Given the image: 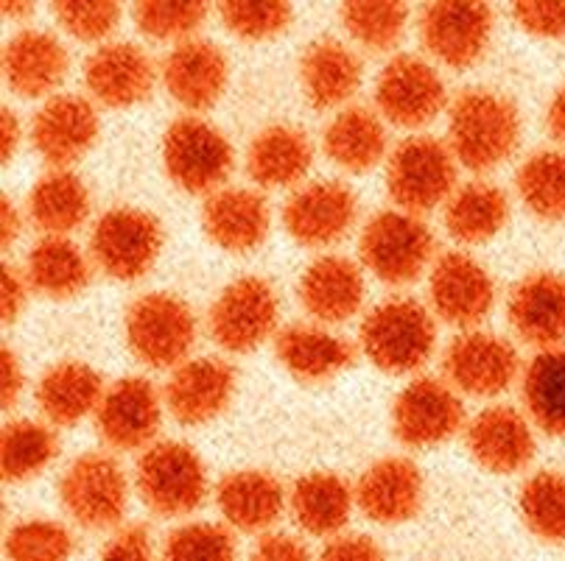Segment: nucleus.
I'll return each instance as SVG.
<instances>
[{"mask_svg": "<svg viewBox=\"0 0 565 561\" xmlns=\"http://www.w3.org/2000/svg\"><path fill=\"white\" fill-rule=\"evenodd\" d=\"M235 369L222 358H188L171 371L163 400L180 424H207L230 406Z\"/></svg>", "mask_w": 565, "mask_h": 561, "instance_id": "18", "label": "nucleus"}, {"mask_svg": "<svg viewBox=\"0 0 565 561\" xmlns=\"http://www.w3.org/2000/svg\"><path fill=\"white\" fill-rule=\"evenodd\" d=\"M428 293L439 319H446L454 327L470 330L493 308L495 282L476 257L448 251L434 263Z\"/></svg>", "mask_w": 565, "mask_h": 561, "instance_id": "15", "label": "nucleus"}, {"mask_svg": "<svg viewBox=\"0 0 565 561\" xmlns=\"http://www.w3.org/2000/svg\"><path fill=\"white\" fill-rule=\"evenodd\" d=\"M521 517L543 542H565V475L535 472L521 489Z\"/></svg>", "mask_w": 565, "mask_h": 561, "instance_id": "41", "label": "nucleus"}, {"mask_svg": "<svg viewBox=\"0 0 565 561\" xmlns=\"http://www.w3.org/2000/svg\"><path fill=\"white\" fill-rule=\"evenodd\" d=\"M521 138V115L501 93L465 90L451 104L448 118V149L457 162L488 171L501 165L515 151Z\"/></svg>", "mask_w": 565, "mask_h": 561, "instance_id": "1", "label": "nucleus"}, {"mask_svg": "<svg viewBox=\"0 0 565 561\" xmlns=\"http://www.w3.org/2000/svg\"><path fill=\"white\" fill-rule=\"evenodd\" d=\"M31 218L49 235H65L76 229L90 213V193L85 182L67 168H54L43 180H36L29 196Z\"/></svg>", "mask_w": 565, "mask_h": 561, "instance_id": "38", "label": "nucleus"}, {"mask_svg": "<svg viewBox=\"0 0 565 561\" xmlns=\"http://www.w3.org/2000/svg\"><path fill=\"white\" fill-rule=\"evenodd\" d=\"M160 561H235V539L216 522H188L169 533Z\"/></svg>", "mask_w": 565, "mask_h": 561, "instance_id": "44", "label": "nucleus"}, {"mask_svg": "<svg viewBox=\"0 0 565 561\" xmlns=\"http://www.w3.org/2000/svg\"><path fill=\"white\" fill-rule=\"evenodd\" d=\"M127 341L146 366L177 369L196 344V316L174 293H143L127 311Z\"/></svg>", "mask_w": 565, "mask_h": 561, "instance_id": "3", "label": "nucleus"}, {"mask_svg": "<svg viewBox=\"0 0 565 561\" xmlns=\"http://www.w3.org/2000/svg\"><path fill=\"white\" fill-rule=\"evenodd\" d=\"M227 56L211 40L177 42L163 62V82L171 98L188 109H211L227 87Z\"/></svg>", "mask_w": 565, "mask_h": 561, "instance_id": "22", "label": "nucleus"}, {"mask_svg": "<svg viewBox=\"0 0 565 561\" xmlns=\"http://www.w3.org/2000/svg\"><path fill=\"white\" fill-rule=\"evenodd\" d=\"M3 73L20 96H45L56 90L67 73V51L51 31L25 29L7 42Z\"/></svg>", "mask_w": 565, "mask_h": 561, "instance_id": "29", "label": "nucleus"}, {"mask_svg": "<svg viewBox=\"0 0 565 561\" xmlns=\"http://www.w3.org/2000/svg\"><path fill=\"white\" fill-rule=\"evenodd\" d=\"M163 249V227L154 215L138 207H115L104 213L90 235L93 260L104 274L120 282L138 280L154 266Z\"/></svg>", "mask_w": 565, "mask_h": 561, "instance_id": "9", "label": "nucleus"}, {"mask_svg": "<svg viewBox=\"0 0 565 561\" xmlns=\"http://www.w3.org/2000/svg\"><path fill=\"white\" fill-rule=\"evenodd\" d=\"M224 522L238 531H269L286 511L289 495L280 481L264 470H235L224 475L216 489Z\"/></svg>", "mask_w": 565, "mask_h": 561, "instance_id": "25", "label": "nucleus"}, {"mask_svg": "<svg viewBox=\"0 0 565 561\" xmlns=\"http://www.w3.org/2000/svg\"><path fill=\"white\" fill-rule=\"evenodd\" d=\"M300 78L306 98L317 109L348 101L361 84V62L344 42L322 36L302 51Z\"/></svg>", "mask_w": 565, "mask_h": 561, "instance_id": "32", "label": "nucleus"}, {"mask_svg": "<svg viewBox=\"0 0 565 561\" xmlns=\"http://www.w3.org/2000/svg\"><path fill=\"white\" fill-rule=\"evenodd\" d=\"M361 260L386 285H406L426 271L434 257V235L415 213L384 209L361 233Z\"/></svg>", "mask_w": 565, "mask_h": 561, "instance_id": "5", "label": "nucleus"}, {"mask_svg": "<svg viewBox=\"0 0 565 561\" xmlns=\"http://www.w3.org/2000/svg\"><path fill=\"white\" fill-rule=\"evenodd\" d=\"M104 391V380L93 366L62 360L43 375L36 386V402L51 424L73 428L98 411Z\"/></svg>", "mask_w": 565, "mask_h": 561, "instance_id": "31", "label": "nucleus"}, {"mask_svg": "<svg viewBox=\"0 0 565 561\" xmlns=\"http://www.w3.org/2000/svg\"><path fill=\"white\" fill-rule=\"evenodd\" d=\"M319 561H386V553L370 537L339 533L322 548Z\"/></svg>", "mask_w": 565, "mask_h": 561, "instance_id": "50", "label": "nucleus"}, {"mask_svg": "<svg viewBox=\"0 0 565 561\" xmlns=\"http://www.w3.org/2000/svg\"><path fill=\"white\" fill-rule=\"evenodd\" d=\"M0 134H3V160H12L14 145L20 143V120L14 118L12 109H3V123H0Z\"/></svg>", "mask_w": 565, "mask_h": 561, "instance_id": "56", "label": "nucleus"}, {"mask_svg": "<svg viewBox=\"0 0 565 561\" xmlns=\"http://www.w3.org/2000/svg\"><path fill=\"white\" fill-rule=\"evenodd\" d=\"M132 18L143 34L154 40H191L193 31L205 23V3H138Z\"/></svg>", "mask_w": 565, "mask_h": 561, "instance_id": "45", "label": "nucleus"}, {"mask_svg": "<svg viewBox=\"0 0 565 561\" xmlns=\"http://www.w3.org/2000/svg\"><path fill=\"white\" fill-rule=\"evenodd\" d=\"M510 324L526 344L541 349L563 347L565 277L557 271L523 277L510 296Z\"/></svg>", "mask_w": 565, "mask_h": 561, "instance_id": "24", "label": "nucleus"}, {"mask_svg": "<svg viewBox=\"0 0 565 561\" xmlns=\"http://www.w3.org/2000/svg\"><path fill=\"white\" fill-rule=\"evenodd\" d=\"M379 109L397 126H423L446 107V84L420 56L401 54L381 71L375 82Z\"/></svg>", "mask_w": 565, "mask_h": 561, "instance_id": "14", "label": "nucleus"}, {"mask_svg": "<svg viewBox=\"0 0 565 561\" xmlns=\"http://www.w3.org/2000/svg\"><path fill=\"white\" fill-rule=\"evenodd\" d=\"M326 151L337 165L364 174L379 165L386 151L384 123L364 107H348L326 126Z\"/></svg>", "mask_w": 565, "mask_h": 561, "instance_id": "35", "label": "nucleus"}, {"mask_svg": "<svg viewBox=\"0 0 565 561\" xmlns=\"http://www.w3.org/2000/svg\"><path fill=\"white\" fill-rule=\"evenodd\" d=\"M518 196L543 222L565 218V151H537L518 168Z\"/></svg>", "mask_w": 565, "mask_h": 561, "instance_id": "40", "label": "nucleus"}, {"mask_svg": "<svg viewBox=\"0 0 565 561\" xmlns=\"http://www.w3.org/2000/svg\"><path fill=\"white\" fill-rule=\"evenodd\" d=\"M85 82L96 101L115 109L135 107L154 87V65L140 45L107 42L85 62Z\"/></svg>", "mask_w": 565, "mask_h": 561, "instance_id": "21", "label": "nucleus"}, {"mask_svg": "<svg viewBox=\"0 0 565 561\" xmlns=\"http://www.w3.org/2000/svg\"><path fill=\"white\" fill-rule=\"evenodd\" d=\"M166 400L146 377H120L104 391L96 411L98 433L115 450H146L154 444Z\"/></svg>", "mask_w": 565, "mask_h": 561, "instance_id": "13", "label": "nucleus"}, {"mask_svg": "<svg viewBox=\"0 0 565 561\" xmlns=\"http://www.w3.org/2000/svg\"><path fill=\"white\" fill-rule=\"evenodd\" d=\"M361 349L379 369L390 375L417 371L434 353L437 324L431 311L417 299L395 296L364 316L361 322Z\"/></svg>", "mask_w": 565, "mask_h": 561, "instance_id": "2", "label": "nucleus"}, {"mask_svg": "<svg viewBox=\"0 0 565 561\" xmlns=\"http://www.w3.org/2000/svg\"><path fill=\"white\" fill-rule=\"evenodd\" d=\"M465 439H468V450L476 464H481L488 472H495V475L521 472L535 458L532 422L515 408H484L468 422Z\"/></svg>", "mask_w": 565, "mask_h": 561, "instance_id": "19", "label": "nucleus"}, {"mask_svg": "<svg viewBox=\"0 0 565 561\" xmlns=\"http://www.w3.org/2000/svg\"><path fill=\"white\" fill-rule=\"evenodd\" d=\"M60 497L65 511L78 526L90 531H107L118 526L127 514V472L107 453L78 455L62 478Z\"/></svg>", "mask_w": 565, "mask_h": 561, "instance_id": "8", "label": "nucleus"}, {"mask_svg": "<svg viewBox=\"0 0 565 561\" xmlns=\"http://www.w3.org/2000/svg\"><path fill=\"white\" fill-rule=\"evenodd\" d=\"M465 408L454 386L417 377L397 395L392 408L395 436L409 447H437L462 428Z\"/></svg>", "mask_w": 565, "mask_h": 561, "instance_id": "11", "label": "nucleus"}, {"mask_svg": "<svg viewBox=\"0 0 565 561\" xmlns=\"http://www.w3.org/2000/svg\"><path fill=\"white\" fill-rule=\"evenodd\" d=\"M313 149L297 126L275 123L255 134L247 151V171L264 187H289L308 174Z\"/></svg>", "mask_w": 565, "mask_h": 561, "instance_id": "33", "label": "nucleus"}, {"mask_svg": "<svg viewBox=\"0 0 565 561\" xmlns=\"http://www.w3.org/2000/svg\"><path fill=\"white\" fill-rule=\"evenodd\" d=\"M135 486L146 506L160 517H185L207 495V470L191 444L154 442L143 450Z\"/></svg>", "mask_w": 565, "mask_h": 561, "instance_id": "4", "label": "nucleus"}, {"mask_svg": "<svg viewBox=\"0 0 565 561\" xmlns=\"http://www.w3.org/2000/svg\"><path fill=\"white\" fill-rule=\"evenodd\" d=\"M73 537L54 520H25L9 531V561H71Z\"/></svg>", "mask_w": 565, "mask_h": 561, "instance_id": "43", "label": "nucleus"}, {"mask_svg": "<svg viewBox=\"0 0 565 561\" xmlns=\"http://www.w3.org/2000/svg\"><path fill=\"white\" fill-rule=\"evenodd\" d=\"M355 506L379 526L412 520L423 506V475L415 461L390 455L367 466L355 484Z\"/></svg>", "mask_w": 565, "mask_h": 561, "instance_id": "20", "label": "nucleus"}, {"mask_svg": "<svg viewBox=\"0 0 565 561\" xmlns=\"http://www.w3.org/2000/svg\"><path fill=\"white\" fill-rule=\"evenodd\" d=\"M342 23L361 45L373 51H386L406 31L409 9L403 3H344Z\"/></svg>", "mask_w": 565, "mask_h": 561, "instance_id": "42", "label": "nucleus"}, {"mask_svg": "<svg viewBox=\"0 0 565 561\" xmlns=\"http://www.w3.org/2000/svg\"><path fill=\"white\" fill-rule=\"evenodd\" d=\"M355 506V489L337 472H308L291 486L289 508L311 537H339Z\"/></svg>", "mask_w": 565, "mask_h": 561, "instance_id": "30", "label": "nucleus"}, {"mask_svg": "<svg viewBox=\"0 0 565 561\" xmlns=\"http://www.w3.org/2000/svg\"><path fill=\"white\" fill-rule=\"evenodd\" d=\"M56 20L76 40L96 42L113 34L120 20L118 3H56Z\"/></svg>", "mask_w": 565, "mask_h": 561, "instance_id": "47", "label": "nucleus"}, {"mask_svg": "<svg viewBox=\"0 0 565 561\" xmlns=\"http://www.w3.org/2000/svg\"><path fill=\"white\" fill-rule=\"evenodd\" d=\"M25 280L45 296L71 299L85 291V285L90 282V263L65 235H49L31 246Z\"/></svg>", "mask_w": 565, "mask_h": 561, "instance_id": "34", "label": "nucleus"}, {"mask_svg": "<svg viewBox=\"0 0 565 561\" xmlns=\"http://www.w3.org/2000/svg\"><path fill=\"white\" fill-rule=\"evenodd\" d=\"M280 302L264 277H238L211 308V335L227 353H253L275 335Z\"/></svg>", "mask_w": 565, "mask_h": 561, "instance_id": "10", "label": "nucleus"}, {"mask_svg": "<svg viewBox=\"0 0 565 561\" xmlns=\"http://www.w3.org/2000/svg\"><path fill=\"white\" fill-rule=\"evenodd\" d=\"M60 453L54 428L36 419H18L3 428L0 436V466L7 481H29L49 470Z\"/></svg>", "mask_w": 565, "mask_h": 561, "instance_id": "39", "label": "nucleus"}, {"mask_svg": "<svg viewBox=\"0 0 565 561\" xmlns=\"http://www.w3.org/2000/svg\"><path fill=\"white\" fill-rule=\"evenodd\" d=\"M249 561H311L306 542L291 533H264L249 553Z\"/></svg>", "mask_w": 565, "mask_h": 561, "instance_id": "51", "label": "nucleus"}, {"mask_svg": "<svg viewBox=\"0 0 565 561\" xmlns=\"http://www.w3.org/2000/svg\"><path fill=\"white\" fill-rule=\"evenodd\" d=\"M275 353L282 369L302 382H322L348 369L355 349L348 338L322 324H291L275 338Z\"/></svg>", "mask_w": 565, "mask_h": 561, "instance_id": "26", "label": "nucleus"}, {"mask_svg": "<svg viewBox=\"0 0 565 561\" xmlns=\"http://www.w3.org/2000/svg\"><path fill=\"white\" fill-rule=\"evenodd\" d=\"M98 138V115L87 98L54 96L31 123L34 149L54 168H67Z\"/></svg>", "mask_w": 565, "mask_h": 561, "instance_id": "23", "label": "nucleus"}, {"mask_svg": "<svg viewBox=\"0 0 565 561\" xmlns=\"http://www.w3.org/2000/svg\"><path fill=\"white\" fill-rule=\"evenodd\" d=\"M546 120H548V132H552L554 138L565 145V84L559 87L557 93H554L552 104H548Z\"/></svg>", "mask_w": 565, "mask_h": 561, "instance_id": "54", "label": "nucleus"}, {"mask_svg": "<svg viewBox=\"0 0 565 561\" xmlns=\"http://www.w3.org/2000/svg\"><path fill=\"white\" fill-rule=\"evenodd\" d=\"M98 561H154L149 531L143 526L120 528L102 550Z\"/></svg>", "mask_w": 565, "mask_h": 561, "instance_id": "49", "label": "nucleus"}, {"mask_svg": "<svg viewBox=\"0 0 565 561\" xmlns=\"http://www.w3.org/2000/svg\"><path fill=\"white\" fill-rule=\"evenodd\" d=\"M0 288H3V322H14V319L23 313L25 299H29V280L25 274H20L12 266H3V280H0Z\"/></svg>", "mask_w": 565, "mask_h": 561, "instance_id": "52", "label": "nucleus"}, {"mask_svg": "<svg viewBox=\"0 0 565 561\" xmlns=\"http://www.w3.org/2000/svg\"><path fill=\"white\" fill-rule=\"evenodd\" d=\"M359 213L353 191L342 182L319 180L300 187L286 202V233L302 246H331L350 233Z\"/></svg>", "mask_w": 565, "mask_h": 561, "instance_id": "16", "label": "nucleus"}, {"mask_svg": "<svg viewBox=\"0 0 565 561\" xmlns=\"http://www.w3.org/2000/svg\"><path fill=\"white\" fill-rule=\"evenodd\" d=\"M306 311L322 324L348 322L364 302V274L350 257L326 255L313 260L300 280Z\"/></svg>", "mask_w": 565, "mask_h": 561, "instance_id": "28", "label": "nucleus"}, {"mask_svg": "<svg viewBox=\"0 0 565 561\" xmlns=\"http://www.w3.org/2000/svg\"><path fill=\"white\" fill-rule=\"evenodd\" d=\"M233 145L205 118L185 115L169 126L163 162L174 185L188 193H216L233 171Z\"/></svg>", "mask_w": 565, "mask_h": 561, "instance_id": "6", "label": "nucleus"}, {"mask_svg": "<svg viewBox=\"0 0 565 561\" xmlns=\"http://www.w3.org/2000/svg\"><path fill=\"white\" fill-rule=\"evenodd\" d=\"M0 375H3V408H12L20 400V395H23V366H20L18 355L9 347L3 349V369H0Z\"/></svg>", "mask_w": 565, "mask_h": 561, "instance_id": "53", "label": "nucleus"}, {"mask_svg": "<svg viewBox=\"0 0 565 561\" xmlns=\"http://www.w3.org/2000/svg\"><path fill=\"white\" fill-rule=\"evenodd\" d=\"M523 406L548 436H565V347L541 349L521 375Z\"/></svg>", "mask_w": 565, "mask_h": 561, "instance_id": "36", "label": "nucleus"}, {"mask_svg": "<svg viewBox=\"0 0 565 561\" xmlns=\"http://www.w3.org/2000/svg\"><path fill=\"white\" fill-rule=\"evenodd\" d=\"M512 18L535 36L565 34V3H515Z\"/></svg>", "mask_w": 565, "mask_h": 561, "instance_id": "48", "label": "nucleus"}, {"mask_svg": "<svg viewBox=\"0 0 565 561\" xmlns=\"http://www.w3.org/2000/svg\"><path fill=\"white\" fill-rule=\"evenodd\" d=\"M218 18L241 40H269L291 23L286 3H222Z\"/></svg>", "mask_w": 565, "mask_h": 561, "instance_id": "46", "label": "nucleus"}, {"mask_svg": "<svg viewBox=\"0 0 565 561\" xmlns=\"http://www.w3.org/2000/svg\"><path fill=\"white\" fill-rule=\"evenodd\" d=\"M20 213L14 209L12 198H3V207H0V238H3V246H12V240L20 235Z\"/></svg>", "mask_w": 565, "mask_h": 561, "instance_id": "55", "label": "nucleus"}, {"mask_svg": "<svg viewBox=\"0 0 565 561\" xmlns=\"http://www.w3.org/2000/svg\"><path fill=\"white\" fill-rule=\"evenodd\" d=\"M493 34V12L484 3H431L420 14L428 54L451 67H468L484 54Z\"/></svg>", "mask_w": 565, "mask_h": 561, "instance_id": "17", "label": "nucleus"}, {"mask_svg": "<svg viewBox=\"0 0 565 561\" xmlns=\"http://www.w3.org/2000/svg\"><path fill=\"white\" fill-rule=\"evenodd\" d=\"M521 364L510 341L481 330L457 335L446 349L448 382L459 395L495 397L515 382Z\"/></svg>", "mask_w": 565, "mask_h": 561, "instance_id": "12", "label": "nucleus"}, {"mask_svg": "<svg viewBox=\"0 0 565 561\" xmlns=\"http://www.w3.org/2000/svg\"><path fill=\"white\" fill-rule=\"evenodd\" d=\"M510 215L504 191L490 182H468L446 202V227L462 244H484L501 233Z\"/></svg>", "mask_w": 565, "mask_h": 561, "instance_id": "37", "label": "nucleus"}, {"mask_svg": "<svg viewBox=\"0 0 565 561\" xmlns=\"http://www.w3.org/2000/svg\"><path fill=\"white\" fill-rule=\"evenodd\" d=\"M207 238L227 251H253L269 235V207L264 196L247 187H222L202 207Z\"/></svg>", "mask_w": 565, "mask_h": 561, "instance_id": "27", "label": "nucleus"}, {"mask_svg": "<svg viewBox=\"0 0 565 561\" xmlns=\"http://www.w3.org/2000/svg\"><path fill=\"white\" fill-rule=\"evenodd\" d=\"M392 198L406 213H423L448 202L457 185V157L437 138L403 140L386 165Z\"/></svg>", "mask_w": 565, "mask_h": 561, "instance_id": "7", "label": "nucleus"}, {"mask_svg": "<svg viewBox=\"0 0 565 561\" xmlns=\"http://www.w3.org/2000/svg\"><path fill=\"white\" fill-rule=\"evenodd\" d=\"M31 12H34L31 3H3V14L7 18H29Z\"/></svg>", "mask_w": 565, "mask_h": 561, "instance_id": "57", "label": "nucleus"}]
</instances>
